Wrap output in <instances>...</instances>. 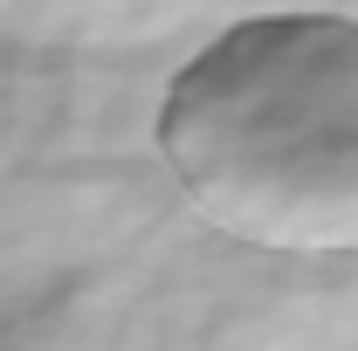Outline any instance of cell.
Listing matches in <instances>:
<instances>
[{
    "label": "cell",
    "mask_w": 358,
    "mask_h": 351,
    "mask_svg": "<svg viewBox=\"0 0 358 351\" xmlns=\"http://www.w3.org/2000/svg\"><path fill=\"white\" fill-rule=\"evenodd\" d=\"M186 207L262 255H358V14L234 21L159 96Z\"/></svg>",
    "instance_id": "obj_1"
}]
</instances>
